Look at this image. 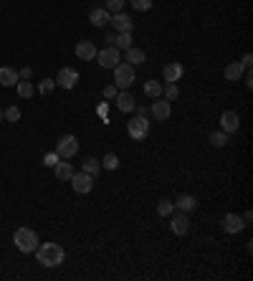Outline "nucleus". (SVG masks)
<instances>
[{"label":"nucleus","mask_w":253,"mask_h":281,"mask_svg":"<svg viewBox=\"0 0 253 281\" xmlns=\"http://www.w3.org/2000/svg\"><path fill=\"white\" fill-rule=\"evenodd\" d=\"M36 258H38V264L46 266V269H56V266H61L64 264V258H66V251L58 246V243H38V248H36Z\"/></svg>","instance_id":"1"},{"label":"nucleus","mask_w":253,"mask_h":281,"mask_svg":"<svg viewBox=\"0 0 253 281\" xmlns=\"http://www.w3.org/2000/svg\"><path fill=\"white\" fill-rule=\"evenodd\" d=\"M13 243H15V248L20 251V253H33L36 248H38V233L33 231V228H18L15 233H13Z\"/></svg>","instance_id":"2"},{"label":"nucleus","mask_w":253,"mask_h":281,"mask_svg":"<svg viewBox=\"0 0 253 281\" xmlns=\"http://www.w3.org/2000/svg\"><path fill=\"white\" fill-rule=\"evenodd\" d=\"M112 71H114V86H117V89H129V86L134 84V79H137L132 64H117Z\"/></svg>","instance_id":"3"},{"label":"nucleus","mask_w":253,"mask_h":281,"mask_svg":"<svg viewBox=\"0 0 253 281\" xmlns=\"http://www.w3.org/2000/svg\"><path fill=\"white\" fill-rule=\"evenodd\" d=\"M56 152H58L61 160H71V157H76V152H79V139H76L74 134H64V137L56 142Z\"/></svg>","instance_id":"4"},{"label":"nucleus","mask_w":253,"mask_h":281,"mask_svg":"<svg viewBox=\"0 0 253 281\" xmlns=\"http://www.w3.org/2000/svg\"><path fill=\"white\" fill-rule=\"evenodd\" d=\"M94 183H96V177L89 175V172H84V170L71 175V188H74L79 195H89V193L94 190Z\"/></svg>","instance_id":"5"},{"label":"nucleus","mask_w":253,"mask_h":281,"mask_svg":"<svg viewBox=\"0 0 253 281\" xmlns=\"http://www.w3.org/2000/svg\"><path fill=\"white\" fill-rule=\"evenodd\" d=\"M96 61L101 69H114L117 64H122V53L114 46H107L104 51H96Z\"/></svg>","instance_id":"6"},{"label":"nucleus","mask_w":253,"mask_h":281,"mask_svg":"<svg viewBox=\"0 0 253 281\" xmlns=\"http://www.w3.org/2000/svg\"><path fill=\"white\" fill-rule=\"evenodd\" d=\"M126 132H129V137L132 139H144L147 134H150V119L147 117H134V119H129V124H126Z\"/></svg>","instance_id":"7"},{"label":"nucleus","mask_w":253,"mask_h":281,"mask_svg":"<svg viewBox=\"0 0 253 281\" xmlns=\"http://www.w3.org/2000/svg\"><path fill=\"white\" fill-rule=\"evenodd\" d=\"M187 228H190V218H187V213H182V210H172L170 213V231L175 233V236H185L187 233Z\"/></svg>","instance_id":"8"},{"label":"nucleus","mask_w":253,"mask_h":281,"mask_svg":"<svg viewBox=\"0 0 253 281\" xmlns=\"http://www.w3.org/2000/svg\"><path fill=\"white\" fill-rule=\"evenodd\" d=\"M56 84H58L61 89H74V86L79 84V71L71 69V66H64V69L58 71V76H56Z\"/></svg>","instance_id":"9"},{"label":"nucleus","mask_w":253,"mask_h":281,"mask_svg":"<svg viewBox=\"0 0 253 281\" xmlns=\"http://www.w3.org/2000/svg\"><path fill=\"white\" fill-rule=\"evenodd\" d=\"M243 228H246L243 215H238V213H225L223 215V231L225 233H241Z\"/></svg>","instance_id":"10"},{"label":"nucleus","mask_w":253,"mask_h":281,"mask_svg":"<svg viewBox=\"0 0 253 281\" xmlns=\"http://www.w3.org/2000/svg\"><path fill=\"white\" fill-rule=\"evenodd\" d=\"M109 23L114 26L117 33H132V31H134V21H132L126 13H112Z\"/></svg>","instance_id":"11"},{"label":"nucleus","mask_w":253,"mask_h":281,"mask_svg":"<svg viewBox=\"0 0 253 281\" xmlns=\"http://www.w3.org/2000/svg\"><path fill=\"white\" fill-rule=\"evenodd\" d=\"M150 112H152V117L157 122H165V119H170V114H172V107H170V102L167 99H155L152 102V107H150Z\"/></svg>","instance_id":"12"},{"label":"nucleus","mask_w":253,"mask_h":281,"mask_svg":"<svg viewBox=\"0 0 253 281\" xmlns=\"http://www.w3.org/2000/svg\"><path fill=\"white\" fill-rule=\"evenodd\" d=\"M238 127H241V117H238V112H223V114H220V129H223L225 134L238 132Z\"/></svg>","instance_id":"13"},{"label":"nucleus","mask_w":253,"mask_h":281,"mask_svg":"<svg viewBox=\"0 0 253 281\" xmlns=\"http://www.w3.org/2000/svg\"><path fill=\"white\" fill-rule=\"evenodd\" d=\"M182 74H185V69L177 61H170V64H165V69H162V79L167 81V84H177V81L182 79Z\"/></svg>","instance_id":"14"},{"label":"nucleus","mask_w":253,"mask_h":281,"mask_svg":"<svg viewBox=\"0 0 253 281\" xmlns=\"http://www.w3.org/2000/svg\"><path fill=\"white\" fill-rule=\"evenodd\" d=\"M177 210H182V213H193V210H198V198L195 195H190V193H182V195H177V200L172 203Z\"/></svg>","instance_id":"15"},{"label":"nucleus","mask_w":253,"mask_h":281,"mask_svg":"<svg viewBox=\"0 0 253 281\" xmlns=\"http://www.w3.org/2000/svg\"><path fill=\"white\" fill-rule=\"evenodd\" d=\"M109 18H112V13H109L107 8H94V10L89 13V23H91L94 28H104V26L109 23Z\"/></svg>","instance_id":"16"},{"label":"nucleus","mask_w":253,"mask_h":281,"mask_svg":"<svg viewBox=\"0 0 253 281\" xmlns=\"http://www.w3.org/2000/svg\"><path fill=\"white\" fill-rule=\"evenodd\" d=\"M76 56H79L81 61H94V58H96V46H94L91 41H79V43H76Z\"/></svg>","instance_id":"17"},{"label":"nucleus","mask_w":253,"mask_h":281,"mask_svg":"<svg viewBox=\"0 0 253 281\" xmlns=\"http://www.w3.org/2000/svg\"><path fill=\"white\" fill-rule=\"evenodd\" d=\"M114 99H117V109L119 112H134V107H137V102H134V96L129 91H119Z\"/></svg>","instance_id":"18"},{"label":"nucleus","mask_w":253,"mask_h":281,"mask_svg":"<svg viewBox=\"0 0 253 281\" xmlns=\"http://www.w3.org/2000/svg\"><path fill=\"white\" fill-rule=\"evenodd\" d=\"M18 81H20V76L13 66H0V86H15Z\"/></svg>","instance_id":"19"},{"label":"nucleus","mask_w":253,"mask_h":281,"mask_svg":"<svg viewBox=\"0 0 253 281\" xmlns=\"http://www.w3.org/2000/svg\"><path fill=\"white\" fill-rule=\"evenodd\" d=\"M124 56H126V64H132V66H142L144 64V51L142 48H137V46H129L124 51Z\"/></svg>","instance_id":"20"},{"label":"nucleus","mask_w":253,"mask_h":281,"mask_svg":"<svg viewBox=\"0 0 253 281\" xmlns=\"http://www.w3.org/2000/svg\"><path fill=\"white\" fill-rule=\"evenodd\" d=\"M243 71H246V69L241 66V61H230V64L225 66V71H223V74H225V79H228V81H241Z\"/></svg>","instance_id":"21"},{"label":"nucleus","mask_w":253,"mask_h":281,"mask_svg":"<svg viewBox=\"0 0 253 281\" xmlns=\"http://www.w3.org/2000/svg\"><path fill=\"white\" fill-rule=\"evenodd\" d=\"M53 170H56V177L58 180H71V175H74V165L71 162H58Z\"/></svg>","instance_id":"22"},{"label":"nucleus","mask_w":253,"mask_h":281,"mask_svg":"<svg viewBox=\"0 0 253 281\" xmlns=\"http://www.w3.org/2000/svg\"><path fill=\"white\" fill-rule=\"evenodd\" d=\"M162 89H165V86H162L160 81H147V84H144V94H147L150 99H160V96H162Z\"/></svg>","instance_id":"23"},{"label":"nucleus","mask_w":253,"mask_h":281,"mask_svg":"<svg viewBox=\"0 0 253 281\" xmlns=\"http://www.w3.org/2000/svg\"><path fill=\"white\" fill-rule=\"evenodd\" d=\"M15 89H18V96H23V99H31V96H33V91H36V89H33V84H31V81H18V84H15Z\"/></svg>","instance_id":"24"},{"label":"nucleus","mask_w":253,"mask_h":281,"mask_svg":"<svg viewBox=\"0 0 253 281\" xmlns=\"http://www.w3.org/2000/svg\"><path fill=\"white\" fill-rule=\"evenodd\" d=\"M99 167H101V162L94 160V157H86V160L81 162V170H84V172H89V175H94V177H96Z\"/></svg>","instance_id":"25"},{"label":"nucleus","mask_w":253,"mask_h":281,"mask_svg":"<svg viewBox=\"0 0 253 281\" xmlns=\"http://www.w3.org/2000/svg\"><path fill=\"white\" fill-rule=\"evenodd\" d=\"M175 210V205H172V200H167V198H162V200L157 203V215H162V218H170V213Z\"/></svg>","instance_id":"26"},{"label":"nucleus","mask_w":253,"mask_h":281,"mask_svg":"<svg viewBox=\"0 0 253 281\" xmlns=\"http://www.w3.org/2000/svg\"><path fill=\"white\" fill-rule=\"evenodd\" d=\"M129 46H132V33H117L114 48H119V51H126Z\"/></svg>","instance_id":"27"},{"label":"nucleus","mask_w":253,"mask_h":281,"mask_svg":"<svg viewBox=\"0 0 253 281\" xmlns=\"http://www.w3.org/2000/svg\"><path fill=\"white\" fill-rule=\"evenodd\" d=\"M162 96H165L167 102H175V99L180 96V89H177V84H167V86L162 89Z\"/></svg>","instance_id":"28"},{"label":"nucleus","mask_w":253,"mask_h":281,"mask_svg":"<svg viewBox=\"0 0 253 281\" xmlns=\"http://www.w3.org/2000/svg\"><path fill=\"white\" fill-rule=\"evenodd\" d=\"M101 167H104V170H117V167H119V157H117L114 152H109V155L101 160Z\"/></svg>","instance_id":"29"},{"label":"nucleus","mask_w":253,"mask_h":281,"mask_svg":"<svg viewBox=\"0 0 253 281\" xmlns=\"http://www.w3.org/2000/svg\"><path fill=\"white\" fill-rule=\"evenodd\" d=\"M210 142L215 145V147H225V145H228V134H225L223 129H220V132H213Z\"/></svg>","instance_id":"30"},{"label":"nucleus","mask_w":253,"mask_h":281,"mask_svg":"<svg viewBox=\"0 0 253 281\" xmlns=\"http://www.w3.org/2000/svg\"><path fill=\"white\" fill-rule=\"evenodd\" d=\"M124 3H126V0H104V8H107L109 13H122Z\"/></svg>","instance_id":"31"},{"label":"nucleus","mask_w":253,"mask_h":281,"mask_svg":"<svg viewBox=\"0 0 253 281\" xmlns=\"http://www.w3.org/2000/svg\"><path fill=\"white\" fill-rule=\"evenodd\" d=\"M3 117H5L8 122H18V119H20V109L13 104V107H8V109L3 112Z\"/></svg>","instance_id":"32"},{"label":"nucleus","mask_w":253,"mask_h":281,"mask_svg":"<svg viewBox=\"0 0 253 281\" xmlns=\"http://www.w3.org/2000/svg\"><path fill=\"white\" fill-rule=\"evenodd\" d=\"M129 3H132V8L139 10V13H147V10L152 8V0H129Z\"/></svg>","instance_id":"33"},{"label":"nucleus","mask_w":253,"mask_h":281,"mask_svg":"<svg viewBox=\"0 0 253 281\" xmlns=\"http://www.w3.org/2000/svg\"><path fill=\"white\" fill-rule=\"evenodd\" d=\"M53 86H56V81H53V79H41V81H38V91H41L43 96H46V94H51V91H53Z\"/></svg>","instance_id":"34"},{"label":"nucleus","mask_w":253,"mask_h":281,"mask_svg":"<svg viewBox=\"0 0 253 281\" xmlns=\"http://www.w3.org/2000/svg\"><path fill=\"white\" fill-rule=\"evenodd\" d=\"M58 162H61V157H58V152H48V155L43 157V165H46V167H56Z\"/></svg>","instance_id":"35"},{"label":"nucleus","mask_w":253,"mask_h":281,"mask_svg":"<svg viewBox=\"0 0 253 281\" xmlns=\"http://www.w3.org/2000/svg\"><path fill=\"white\" fill-rule=\"evenodd\" d=\"M117 94H119V89H117L114 84H109V86H104V96H107V99H114Z\"/></svg>","instance_id":"36"},{"label":"nucleus","mask_w":253,"mask_h":281,"mask_svg":"<svg viewBox=\"0 0 253 281\" xmlns=\"http://www.w3.org/2000/svg\"><path fill=\"white\" fill-rule=\"evenodd\" d=\"M241 66H243V69H246V71H248V69H251V66H253V56H251V53H246V56H243V58H241Z\"/></svg>","instance_id":"37"},{"label":"nucleus","mask_w":253,"mask_h":281,"mask_svg":"<svg viewBox=\"0 0 253 281\" xmlns=\"http://www.w3.org/2000/svg\"><path fill=\"white\" fill-rule=\"evenodd\" d=\"M18 76H20V79H33V69H28V66H26V69H20V71H18Z\"/></svg>","instance_id":"38"},{"label":"nucleus","mask_w":253,"mask_h":281,"mask_svg":"<svg viewBox=\"0 0 253 281\" xmlns=\"http://www.w3.org/2000/svg\"><path fill=\"white\" fill-rule=\"evenodd\" d=\"M107 46H114V41H117V31H114V33H107Z\"/></svg>","instance_id":"39"},{"label":"nucleus","mask_w":253,"mask_h":281,"mask_svg":"<svg viewBox=\"0 0 253 281\" xmlns=\"http://www.w3.org/2000/svg\"><path fill=\"white\" fill-rule=\"evenodd\" d=\"M134 109H137V114H139V117H147V112H150L147 107H134Z\"/></svg>","instance_id":"40"},{"label":"nucleus","mask_w":253,"mask_h":281,"mask_svg":"<svg viewBox=\"0 0 253 281\" xmlns=\"http://www.w3.org/2000/svg\"><path fill=\"white\" fill-rule=\"evenodd\" d=\"M243 220H246V226H248V223H251V220H253V213H251V210H248V213L243 215Z\"/></svg>","instance_id":"41"},{"label":"nucleus","mask_w":253,"mask_h":281,"mask_svg":"<svg viewBox=\"0 0 253 281\" xmlns=\"http://www.w3.org/2000/svg\"><path fill=\"white\" fill-rule=\"evenodd\" d=\"M0 119H3V109H0Z\"/></svg>","instance_id":"42"}]
</instances>
